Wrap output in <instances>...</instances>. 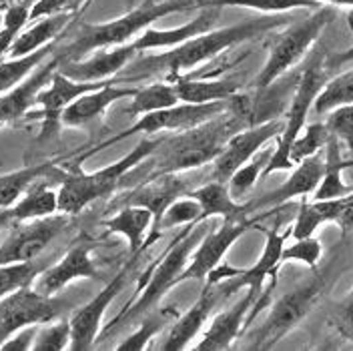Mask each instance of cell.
Instances as JSON below:
<instances>
[{
	"label": "cell",
	"mask_w": 353,
	"mask_h": 351,
	"mask_svg": "<svg viewBox=\"0 0 353 351\" xmlns=\"http://www.w3.org/2000/svg\"><path fill=\"white\" fill-rule=\"evenodd\" d=\"M219 299H225V295L221 293L219 285H205L203 293L199 295V299L193 303V308L189 309L187 313H183L181 317H176L175 323L169 330V333L161 339V343H157V350H187L189 343L197 337L199 331L203 330V325L207 323L211 311L217 305Z\"/></svg>",
	"instance_id": "7402d4cb"
},
{
	"label": "cell",
	"mask_w": 353,
	"mask_h": 351,
	"mask_svg": "<svg viewBox=\"0 0 353 351\" xmlns=\"http://www.w3.org/2000/svg\"><path fill=\"white\" fill-rule=\"evenodd\" d=\"M151 225H153L151 211L139 205H125L114 217L105 221L107 233L125 237L134 257L143 253V243L147 239Z\"/></svg>",
	"instance_id": "f546056e"
},
{
	"label": "cell",
	"mask_w": 353,
	"mask_h": 351,
	"mask_svg": "<svg viewBox=\"0 0 353 351\" xmlns=\"http://www.w3.org/2000/svg\"><path fill=\"white\" fill-rule=\"evenodd\" d=\"M335 225H339L343 237H353V191L343 197V207Z\"/></svg>",
	"instance_id": "681fc988"
},
{
	"label": "cell",
	"mask_w": 353,
	"mask_h": 351,
	"mask_svg": "<svg viewBox=\"0 0 353 351\" xmlns=\"http://www.w3.org/2000/svg\"><path fill=\"white\" fill-rule=\"evenodd\" d=\"M283 125L285 123L281 119H273V121L253 125L245 131L233 132L227 139V143L223 145L217 159L213 161L211 179L227 183L229 177L233 175L241 165H245L249 159H253L271 139H277L281 134Z\"/></svg>",
	"instance_id": "4fadbf2b"
},
{
	"label": "cell",
	"mask_w": 353,
	"mask_h": 351,
	"mask_svg": "<svg viewBox=\"0 0 353 351\" xmlns=\"http://www.w3.org/2000/svg\"><path fill=\"white\" fill-rule=\"evenodd\" d=\"M112 81H99V83H83V81H74L70 77L63 74L59 68L54 70V74L50 77L48 85L39 92L37 97V107L39 114L43 119V127H41V139H50L54 134H59L61 129V117L65 109L77 101L79 97H83L85 92H90L94 88L105 87Z\"/></svg>",
	"instance_id": "9a60e30c"
},
{
	"label": "cell",
	"mask_w": 353,
	"mask_h": 351,
	"mask_svg": "<svg viewBox=\"0 0 353 351\" xmlns=\"http://www.w3.org/2000/svg\"><path fill=\"white\" fill-rule=\"evenodd\" d=\"M323 255V245L319 239L311 237H303V239H295L289 247H283L281 251V263L287 261H295V263H303L315 269Z\"/></svg>",
	"instance_id": "ee69618b"
},
{
	"label": "cell",
	"mask_w": 353,
	"mask_h": 351,
	"mask_svg": "<svg viewBox=\"0 0 353 351\" xmlns=\"http://www.w3.org/2000/svg\"><path fill=\"white\" fill-rule=\"evenodd\" d=\"M61 63H63V57L57 48L44 63L37 66L17 87L0 94V127L6 123L19 121L24 114H28V110L32 107H37L39 92L48 85L50 77L54 74V70L61 66Z\"/></svg>",
	"instance_id": "d6986e66"
},
{
	"label": "cell",
	"mask_w": 353,
	"mask_h": 351,
	"mask_svg": "<svg viewBox=\"0 0 353 351\" xmlns=\"http://www.w3.org/2000/svg\"><path fill=\"white\" fill-rule=\"evenodd\" d=\"M137 54L139 52L134 50L132 43L119 44L110 48H99L90 52V57L79 59V61H63L59 70L74 81L99 83V81L112 79L117 72L127 68Z\"/></svg>",
	"instance_id": "ffe728a7"
},
{
	"label": "cell",
	"mask_w": 353,
	"mask_h": 351,
	"mask_svg": "<svg viewBox=\"0 0 353 351\" xmlns=\"http://www.w3.org/2000/svg\"><path fill=\"white\" fill-rule=\"evenodd\" d=\"M287 235H291V229L287 233H281L279 225H273L271 229H267L265 231L263 251H261L259 259L255 261L253 267L243 269L239 275L219 283L221 293L225 297H229V295L237 293L239 289H249L259 297L261 291H263L265 279L267 277H277V271H279V265H281V251L285 247Z\"/></svg>",
	"instance_id": "e0dca14e"
},
{
	"label": "cell",
	"mask_w": 353,
	"mask_h": 351,
	"mask_svg": "<svg viewBox=\"0 0 353 351\" xmlns=\"http://www.w3.org/2000/svg\"><path fill=\"white\" fill-rule=\"evenodd\" d=\"M191 181L181 177V173H165V175L151 177L145 185H141L139 189L131 191L125 197V205H139L151 211L153 215V225L149 229V237L143 243V251L147 247H151L154 241L161 239V231H159V221L163 217L165 209L175 201L189 193Z\"/></svg>",
	"instance_id": "2e32d148"
},
{
	"label": "cell",
	"mask_w": 353,
	"mask_h": 351,
	"mask_svg": "<svg viewBox=\"0 0 353 351\" xmlns=\"http://www.w3.org/2000/svg\"><path fill=\"white\" fill-rule=\"evenodd\" d=\"M66 303L59 295H44L32 285L21 287L0 299V345L22 328L44 325L63 315Z\"/></svg>",
	"instance_id": "9c48e42d"
},
{
	"label": "cell",
	"mask_w": 353,
	"mask_h": 351,
	"mask_svg": "<svg viewBox=\"0 0 353 351\" xmlns=\"http://www.w3.org/2000/svg\"><path fill=\"white\" fill-rule=\"evenodd\" d=\"M70 345V323L68 319H54L39 328L32 351H63Z\"/></svg>",
	"instance_id": "b9f144b4"
},
{
	"label": "cell",
	"mask_w": 353,
	"mask_h": 351,
	"mask_svg": "<svg viewBox=\"0 0 353 351\" xmlns=\"http://www.w3.org/2000/svg\"><path fill=\"white\" fill-rule=\"evenodd\" d=\"M66 217L65 213H57L44 219L14 223V231L0 243V265L24 263L39 257L65 229Z\"/></svg>",
	"instance_id": "8fae6325"
},
{
	"label": "cell",
	"mask_w": 353,
	"mask_h": 351,
	"mask_svg": "<svg viewBox=\"0 0 353 351\" xmlns=\"http://www.w3.org/2000/svg\"><path fill=\"white\" fill-rule=\"evenodd\" d=\"M353 101V68L337 74L335 79H330L321 92L317 94L313 110L315 114H327L330 110L341 105H347Z\"/></svg>",
	"instance_id": "74e56055"
},
{
	"label": "cell",
	"mask_w": 353,
	"mask_h": 351,
	"mask_svg": "<svg viewBox=\"0 0 353 351\" xmlns=\"http://www.w3.org/2000/svg\"><path fill=\"white\" fill-rule=\"evenodd\" d=\"M247 99L243 97L241 103L235 109L227 110L217 119L193 127L189 131L176 132L173 139L161 141L157 147V163L153 175L165 173H185L213 163L221 153L227 139L237 132V119L245 112Z\"/></svg>",
	"instance_id": "7a4b0ae2"
},
{
	"label": "cell",
	"mask_w": 353,
	"mask_h": 351,
	"mask_svg": "<svg viewBox=\"0 0 353 351\" xmlns=\"http://www.w3.org/2000/svg\"><path fill=\"white\" fill-rule=\"evenodd\" d=\"M159 145H161V139L157 141L143 139L132 151H129L123 159L110 163L109 167H103L92 173H85L79 167L66 171L61 179V189L57 191L59 211L65 215H79L90 203L112 195L114 189L121 185V181L129 175L137 165L149 159Z\"/></svg>",
	"instance_id": "5b68a950"
},
{
	"label": "cell",
	"mask_w": 353,
	"mask_h": 351,
	"mask_svg": "<svg viewBox=\"0 0 353 351\" xmlns=\"http://www.w3.org/2000/svg\"><path fill=\"white\" fill-rule=\"evenodd\" d=\"M347 21H350V26H352L353 30V8L352 12H350V17H347ZM350 63H353V44L350 48H345V50L333 52L330 59L323 61V66L325 68H341V66L350 65Z\"/></svg>",
	"instance_id": "816d5d0a"
},
{
	"label": "cell",
	"mask_w": 353,
	"mask_h": 351,
	"mask_svg": "<svg viewBox=\"0 0 353 351\" xmlns=\"http://www.w3.org/2000/svg\"><path fill=\"white\" fill-rule=\"evenodd\" d=\"M203 6H237V8H251L263 14H279V12H293V10H315L321 4L315 0H201Z\"/></svg>",
	"instance_id": "8d00e7d4"
},
{
	"label": "cell",
	"mask_w": 353,
	"mask_h": 351,
	"mask_svg": "<svg viewBox=\"0 0 353 351\" xmlns=\"http://www.w3.org/2000/svg\"><path fill=\"white\" fill-rule=\"evenodd\" d=\"M137 92V87H117V85H105L94 88L90 92H85L77 101H72L61 117V125L65 127H85L99 119L107 107L114 105L121 99H131Z\"/></svg>",
	"instance_id": "d4e9b609"
},
{
	"label": "cell",
	"mask_w": 353,
	"mask_h": 351,
	"mask_svg": "<svg viewBox=\"0 0 353 351\" xmlns=\"http://www.w3.org/2000/svg\"><path fill=\"white\" fill-rule=\"evenodd\" d=\"M327 139H330V131L325 123H311L303 127V134L299 132L291 147V161L297 165L299 161L307 159L311 154H317L325 147Z\"/></svg>",
	"instance_id": "60d3db41"
},
{
	"label": "cell",
	"mask_w": 353,
	"mask_h": 351,
	"mask_svg": "<svg viewBox=\"0 0 353 351\" xmlns=\"http://www.w3.org/2000/svg\"><path fill=\"white\" fill-rule=\"evenodd\" d=\"M253 223H255V219L223 221L219 227L207 231L205 237L193 249V253L189 257L191 261H187L183 273L179 275V283L193 281V279L205 281L209 271L223 263L227 251L233 247V243H237V239H241L243 235L251 229Z\"/></svg>",
	"instance_id": "5bb4252c"
},
{
	"label": "cell",
	"mask_w": 353,
	"mask_h": 351,
	"mask_svg": "<svg viewBox=\"0 0 353 351\" xmlns=\"http://www.w3.org/2000/svg\"><path fill=\"white\" fill-rule=\"evenodd\" d=\"M59 46L54 43L46 44L43 48L30 52V54H24L19 59H4L0 61V94H4L6 90H10L12 87H17L21 81H24L37 66L44 63Z\"/></svg>",
	"instance_id": "836d02e7"
},
{
	"label": "cell",
	"mask_w": 353,
	"mask_h": 351,
	"mask_svg": "<svg viewBox=\"0 0 353 351\" xmlns=\"http://www.w3.org/2000/svg\"><path fill=\"white\" fill-rule=\"evenodd\" d=\"M335 17L337 10L331 4H321L305 17H295L271 46L263 68L255 79V87L265 90L277 79H281L287 70H291L307 54L309 48L321 37V32L330 26Z\"/></svg>",
	"instance_id": "8992f818"
},
{
	"label": "cell",
	"mask_w": 353,
	"mask_h": 351,
	"mask_svg": "<svg viewBox=\"0 0 353 351\" xmlns=\"http://www.w3.org/2000/svg\"><path fill=\"white\" fill-rule=\"evenodd\" d=\"M74 10H66L59 14H50L43 17L39 21H32L28 28H22L19 37L14 39V43L8 48V59H19L24 54H30L39 48H43L46 44L54 43V39L66 28V24L72 21Z\"/></svg>",
	"instance_id": "4316f807"
},
{
	"label": "cell",
	"mask_w": 353,
	"mask_h": 351,
	"mask_svg": "<svg viewBox=\"0 0 353 351\" xmlns=\"http://www.w3.org/2000/svg\"><path fill=\"white\" fill-rule=\"evenodd\" d=\"M41 325H30V328H22V330L14 331L2 345L0 350L4 351H28L32 350V343H34V337H37V331Z\"/></svg>",
	"instance_id": "c3c4849f"
},
{
	"label": "cell",
	"mask_w": 353,
	"mask_h": 351,
	"mask_svg": "<svg viewBox=\"0 0 353 351\" xmlns=\"http://www.w3.org/2000/svg\"><path fill=\"white\" fill-rule=\"evenodd\" d=\"M79 2L81 0H37L28 10V22L39 21V19L50 17V14L66 12V10H74V6Z\"/></svg>",
	"instance_id": "bcb514c9"
},
{
	"label": "cell",
	"mask_w": 353,
	"mask_h": 351,
	"mask_svg": "<svg viewBox=\"0 0 353 351\" xmlns=\"http://www.w3.org/2000/svg\"><path fill=\"white\" fill-rule=\"evenodd\" d=\"M132 261H134V255H132ZM132 261L125 269H121L109 283L103 287V291H99L88 303H85L77 311H72V315L68 319V323H70V345H68V350L88 351L94 348V341L99 339V333L103 328L105 313L127 283Z\"/></svg>",
	"instance_id": "7c38bea8"
},
{
	"label": "cell",
	"mask_w": 353,
	"mask_h": 351,
	"mask_svg": "<svg viewBox=\"0 0 353 351\" xmlns=\"http://www.w3.org/2000/svg\"><path fill=\"white\" fill-rule=\"evenodd\" d=\"M8 225H14V219H12V213L10 209H0V231Z\"/></svg>",
	"instance_id": "f5cc1de1"
},
{
	"label": "cell",
	"mask_w": 353,
	"mask_h": 351,
	"mask_svg": "<svg viewBox=\"0 0 353 351\" xmlns=\"http://www.w3.org/2000/svg\"><path fill=\"white\" fill-rule=\"evenodd\" d=\"M207 221H197L191 223L183 229V233L176 235V239L169 249L161 255L159 263L151 265L145 273V277L139 281L137 287V295L127 308L123 309L112 321L109 323V330H114L119 325H127L137 321L139 317H143L145 313L153 311L159 308L161 299L179 285V275L183 273L185 265L189 261L193 249L197 247V243L205 237L207 233Z\"/></svg>",
	"instance_id": "277c9868"
},
{
	"label": "cell",
	"mask_w": 353,
	"mask_h": 351,
	"mask_svg": "<svg viewBox=\"0 0 353 351\" xmlns=\"http://www.w3.org/2000/svg\"><path fill=\"white\" fill-rule=\"evenodd\" d=\"M241 271L243 269H237V267H231V265L227 263H219L217 267H213V269L209 271V275L205 277V279H207L205 285H219L223 281H227V279L239 275Z\"/></svg>",
	"instance_id": "f907efd6"
},
{
	"label": "cell",
	"mask_w": 353,
	"mask_h": 351,
	"mask_svg": "<svg viewBox=\"0 0 353 351\" xmlns=\"http://www.w3.org/2000/svg\"><path fill=\"white\" fill-rule=\"evenodd\" d=\"M201 8V0H147L143 6L132 8L131 12L101 24H83L79 37L70 44L59 48L63 61H79L99 48H110L134 41L147 26L169 14Z\"/></svg>",
	"instance_id": "3957f363"
},
{
	"label": "cell",
	"mask_w": 353,
	"mask_h": 351,
	"mask_svg": "<svg viewBox=\"0 0 353 351\" xmlns=\"http://www.w3.org/2000/svg\"><path fill=\"white\" fill-rule=\"evenodd\" d=\"M48 181H52V179H43V181L34 183L32 187H28L24 191V195L10 207L14 223L44 219V217L61 213L59 211V193L48 187Z\"/></svg>",
	"instance_id": "4dcf8cb0"
},
{
	"label": "cell",
	"mask_w": 353,
	"mask_h": 351,
	"mask_svg": "<svg viewBox=\"0 0 353 351\" xmlns=\"http://www.w3.org/2000/svg\"><path fill=\"white\" fill-rule=\"evenodd\" d=\"M335 325L345 337L353 339V287L352 291L335 305Z\"/></svg>",
	"instance_id": "7dc6e473"
},
{
	"label": "cell",
	"mask_w": 353,
	"mask_h": 351,
	"mask_svg": "<svg viewBox=\"0 0 353 351\" xmlns=\"http://www.w3.org/2000/svg\"><path fill=\"white\" fill-rule=\"evenodd\" d=\"M201 221V203L197 199L191 197L189 193L183 197L175 199L163 213V217L159 221V231H167L171 227H179V225H191Z\"/></svg>",
	"instance_id": "ab89813d"
},
{
	"label": "cell",
	"mask_w": 353,
	"mask_h": 351,
	"mask_svg": "<svg viewBox=\"0 0 353 351\" xmlns=\"http://www.w3.org/2000/svg\"><path fill=\"white\" fill-rule=\"evenodd\" d=\"M219 10L217 6H203L201 8V14L197 19H193L187 24H181L176 28H169V30H161V28H154L153 24L147 26L134 41H131L134 50L141 54L143 50H163V48H173V46H179L185 41L197 37V34H203L207 30H211L215 24H217V19H219Z\"/></svg>",
	"instance_id": "603a6c76"
},
{
	"label": "cell",
	"mask_w": 353,
	"mask_h": 351,
	"mask_svg": "<svg viewBox=\"0 0 353 351\" xmlns=\"http://www.w3.org/2000/svg\"><path fill=\"white\" fill-rule=\"evenodd\" d=\"M179 101L175 87L167 85V83H153L147 87L137 88V92L131 97V105H129V112L134 117H143L154 110L169 109L175 107Z\"/></svg>",
	"instance_id": "e575fe53"
},
{
	"label": "cell",
	"mask_w": 353,
	"mask_h": 351,
	"mask_svg": "<svg viewBox=\"0 0 353 351\" xmlns=\"http://www.w3.org/2000/svg\"><path fill=\"white\" fill-rule=\"evenodd\" d=\"M343 207V197L327 199V201H313L307 203L305 197L299 205L297 217L291 229V237L293 239H303L311 237L321 225L325 223H335Z\"/></svg>",
	"instance_id": "1f68e13d"
},
{
	"label": "cell",
	"mask_w": 353,
	"mask_h": 351,
	"mask_svg": "<svg viewBox=\"0 0 353 351\" xmlns=\"http://www.w3.org/2000/svg\"><path fill=\"white\" fill-rule=\"evenodd\" d=\"M175 315H176V311L173 308L153 309V311L145 313V315H143L141 325L132 331L131 335H129L125 341H121V343L117 345V350L119 351L147 350L149 341H151L154 335L163 330L167 323H171V321L175 319Z\"/></svg>",
	"instance_id": "d590c367"
},
{
	"label": "cell",
	"mask_w": 353,
	"mask_h": 351,
	"mask_svg": "<svg viewBox=\"0 0 353 351\" xmlns=\"http://www.w3.org/2000/svg\"><path fill=\"white\" fill-rule=\"evenodd\" d=\"M37 275H39V267L32 261L0 265V299H4L6 295H10L21 287L32 285Z\"/></svg>",
	"instance_id": "7bdbcfd3"
},
{
	"label": "cell",
	"mask_w": 353,
	"mask_h": 351,
	"mask_svg": "<svg viewBox=\"0 0 353 351\" xmlns=\"http://www.w3.org/2000/svg\"><path fill=\"white\" fill-rule=\"evenodd\" d=\"M63 175H65V171L59 169L50 161L22 167L17 171H10V173H2L0 175V209H10L24 195V191L28 187H32L34 183H39L43 179H54V177L61 181Z\"/></svg>",
	"instance_id": "83f0119b"
},
{
	"label": "cell",
	"mask_w": 353,
	"mask_h": 351,
	"mask_svg": "<svg viewBox=\"0 0 353 351\" xmlns=\"http://www.w3.org/2000/svg\"><path fill=\"white\" fill-rule=\"evenodd\" d=\"M176 97L181 103H215V101H225L237 94L239 83L237 81H189V79H175L173 83Z\"/></svg>",
	"instance_id": "d6a6232c"
},
{
	"label": "cell",
	"mask_w": 353,
	"mask_h": 351,
	"mask_svg": "<svg viewBox=\"0 0 353 351\" xmlns=\"http://www.w3.org/2000/svg\"><path fill=\"white\" fill-rule=\"evenodd\" d=\"M90 241H79L72 245L59 263L37 275L32 287L44 295H59L66 285H70L77 279H101L97 265L90 259Z\"/></svg>",
	"instance_id": "ac0fdd59"
},
{
	"label": "cell",
	"mask_w": 353,
	"mask_h": 351,
	"mask_svg": "<svg viewBox=\"0 0 353 351\" xmlns=\"http://www.w3.org/2000/svg\"><path fill=\"white\" fill-rule=\"evenodd\" d=\"M295 17L291 12H279V14H263L239 24L223 26V28H211L203 34H197L179 46H173L161 54L141 57L137 65L132 66L131 72H127V79H141V77H169L179 79L183 72L213 61L217 54L229 50L231 46L249 43L255 39H261L265 34L283 28Z\"/></svg>",
	"instance_id": "6da1fadb"
},
{
	"label": "cell",
	"mask_w": 353,
	"mask_h": 351,
	"mask_svg": "<svg viewBox=\"0 0 353 351\" xmlns=\"http://www.w3.org/2000/svg\"><path fill=\"white\" fill-rule=\"evenodd\" d=\"M323 167H325V159L323 154H311L307 159L299 161L293 167V173L289 175L285 183H281L277 189H273L271 193H265L263 197L255 199L249 203L251 211L255 209H273L279 205H285L291 199L307 197L313 195V191L317 189L321 177H323Z\"/></svg>",
	"instance_id": "44dd1931"
},
{
	"label": "cell",
	"mask_w": 353,
	"mask_h": 351,
	"mask_svg": "<svg viewBox=\"0 0 353 351\" xmlns=\"http://www.w3.org/2000/svg\"><path fill=\"white\" fill-rule=\"evenodd\" d=\"M257 295L253 291L247 289V293L243 295L241 299L231 305L229 309L221 311L219 315L213 317L209 330L205 331L201 343L197 345L199 351H225L231 350L233 341L239 337V333L245 330L247 323V315L253 308Z\"/></svg>",
	"instance_id": "cb8c5ba5"
},
{
	"label": "cell",
	"mask_w": 353,
	"mask_h": 351,
	"mask_svg": "<svg viewBox=\"0 0 353 351\" xmlns=\"http://www.w3.org/2000/svg\"><path fill=\"white\" fill-rule=\"evenodd\" d=\"M333 273L335 271H331V267L323 271H315L309 279L287 291L285 295H281L269 309L263 325L257 328V331L253 333L249 350H271L287 333L295 330L307 317L309 311L315 308V303L321 299L323 291L331 283Z\"/></svg>",
	"instance_id": "52a82bcc"
},
{
	"label": "cell",
	"mask_w": 353,
	"mask_h": 351,
	"mask_svg": "<svg viewBox=\"0 0 353 351\" xmlns=\"http://www.w3.org/2000/svg\"><path fill=\"white\" fill-rule=\"evenodd\" d=\"M243 97H231L225 101H215V103H201V105H193V103H176L175 107L169 109L154 110L149 114H143L131 129L123 134H119V139L129 137L132 132H147V134H154L159 131H171L181 132L189 131L193 127H199L203 123H209L213 119H217L221 114H225L227 110L235 109L241 103Z\"/></svg>",
	"instance_id": "30bf717a"
},
{
	"label": "cell",
	"mask_w": 353,
	"mask_h": 351,
	"mask_svg": "<svg viewBox=\"0 0 353 351\" xmlns=\"http://www.w3.org/2000/svg\"><path fill=\"white\" fill-rule=\"evenodd\" d=\"M325 167H323V177L317 185V189L313 191V201H327V199H339L350 195L353 187L347 183H343V171L353 167L352 159H343L341 149H339V141L330 134L327 143H325Z\"/></svg>",
	"instance_id": "f1b7e54d"
},
{
	"label": "cell",
	"mask_w": 353,
	"mask_h": 351,
	"mask_svg": "<svg viewBox=\"0 0 353 351\" xmlns=\"http://www.w3.org/2000/svg\"><path fill=\"white\" fill-rule=\"evenodd\" d=\"M319 4H331V6H352L353 8V0H315Z\"/></svg>",
	"instance_id": "db71d44e"
},
{
	"label": "cell",
	"mask_w": 353,
	"mask_h": 351,
	"mask_svg": "<svg viewBox=\"0 0 353 351\" xmlns=\"http://www.w3.org/2000/svg\"><path fill=\"white\" fill-rule=\"evenodd\" d=\"M191 197L201 203V221H209L219 217L221 221H243L249 219L251 213L249 203H239L229 193L227 183L211 179L209 183L189 191Z\"/></svg>",
	"instance_id": "484cf974"
},
{
	"label": "cell",
	"mask_w": 353,
	"mask_h": 351,
	"mask_svg": "<svg viewBox=\"0 0 353 351\" xmlns=\"http://www.w3.org/2000/svg\"><path fill=\"white\" fill-rule=\"evenodd\" d=\"M323 54H315L307 66L303 68L297 88L293 92L291 105L285 114V125L283 131L277 137V147L271 151V157L267 161L263 169V175L269 177L271 173L277 171H293L295 163L291 161V147L297 139V134L303 131L305 121H307L309 110L313 109V103L317 99V94L321 92V88L325 87L327 79V68L323 66Z\"/></svg>",
	"instance_id": "ba28073f"
},
{
	"label": "cell",
	"mask_w": 353,
	"mask_h": 351,
	"mask_svg": "<svg viewBox=\"0 0 353 351\" xmlns=\"http://www.w3.org/2000/svg\"><path fill=\"white\" fill-rule=\"evenodd\" d=\"M269 157H271V151L261 149L253 159H249L245 165H241L233 175L229 177L227 187H229V193L233 195V199L239 201L255 187V183L263 175V169L267 161H269Z\"/></svg>",
	"instance_id": "f35d334b"
},
{
	"label": "cell",
	"mask_w": 353,
	"mask_h": 351,
	"mask_svg": "<svg viewBox=\"0 0 353 351\" xmlns=\"http://www.w3.org/2000/svg\"><path fill=\"white\" fill-rule=\"evenodd\" d=\"M325 127L330 134H333L339 143H343L347 151L353 154V101L330 110Z\"/></svg>",
	"instance_id": "f6af8a7d"
}]
</instances>
